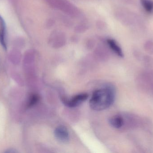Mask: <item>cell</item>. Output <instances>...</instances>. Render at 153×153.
<instances>
[{
	"label": "cell",
	"mask_w": 153,
	"mask_h": 153,
	"mask_svg": "<svg viewBox=\"0 0 153 153\" xmlns=\"http://www.w3.org/2000/svg\"><path fill=\"white\" fill-rule=\"evenodd\" d=\"M116 91L112 86L96 90L90 101L91 108L95 110H104L112 105L115 101Z\"/></svg>",
	"instance_id": "6da1fadb"
},
{
	"label": "cell",
	"mask_w": 153,
	"mask_h": 153,
	"mask_svg": "<svg viewBox=\"0 0 153 153\" xmlns=\"http://www.w3.org/2000/svg\"><path fill=\"white\" fill-rule=\"evenodd\" d=\"M49 6L59 10L72 18H77L81 14L79 9L68 0H45Z\"/></svg>",
	"instance_id": "7a4b0ae2"
},
{
	"label": "cell",
	"mask_w": 153,
	"mask_h": 153,
	"mask_svg": "<svg viewBox=\"0 0 153 153\" xmlns=\"http://www.w3.org/2000/svg\"><path fill=\"white\" fill-rule=\"evenodd\" d=\"M66 37L64 32L61 31H53L48 38V43L54 48L58 49L66 44Z\"/></svg>",
	"instance_id": "3957f363"
},
{
	"label": "cell",
	"mask_w": 153,
	"mask_h": 153,
	"mask_svg": "<svg viewBox=\"0 0 153 153\" xmlns=\"http://www.w3.org/2000/svg\"><path fill=\"white\" fill-rule=\"evenodd\" d=\"M88 95L86 93H81L74 97L70 100L62 99V102L65 106L70 107H74L86 100Z\"/></svg>",
	"instance_id": "277c9868"
},
{
	"label": "cell",
	"mask_w": 153,
	"mask_h": 153,
	"mask_svg": "<svg viewBox=\"0 0 153 153\" xmlns=\"http://www.w3.org/2000/svg\"><path fill=\"white\" fill-rule=\"evenodd\" d=\"M54 135L56 139L61 143H66L69 141V133L68 129L64 126H59L54 131Z\"/></svg>",
	"instance_id": "5b68a950"
},
{
	"label": "cell",
	"mask_w": 153,
	"mask_h": 153,
	"mask_svg": "<svg viewBox=\"0 0 153 153\" xmlns=\"http://www.w3.org/2000/svg\"><path fill=\"white\" fill-rule=\"evenodd\" d=\"M106 42L109 47L117 55L120 57H124V54L122 49L115 40L111 38H108L106 40Z\"/></svg>",
	"instance_id": "8992f818"
},
{
	"label": "cell",
	"mask_w": 153,
	"mask_h": 153,
	"mask_svg": "<svg viewBox=\"0 0 153 153\" xmlns=\"http://www.w3.org/2000/svg\"><path fill=\"white\" fill-rule=\"evenodd\" d=\"M6 25L3 18L0 16V44L4 50L7 49L5 36Z\"/></svg>",
	"instance_id": "52a82bcc"
},
{
	"label": "cell",
	"mask_w": 153,
	"mask_h": 153,
	"mask_svg": "<svg viewBox=\"0 0 153 153\" xmlns=\"http://www.w3.org/2000/svg\"><path fill=\"white\" fill-rule=\"evenodd\" d=\"M110 124L112 126L116 128H120L124 124V120L122 117L116 116L112 117L109 120Z\"/></svg>",
	"instance_id": "ba28073f"
},
{
	"label": "cell",
	"mask_w": 153,
	"mask_h": 153,
	"mask_svg": "<svg viewBox=\"0 0 153 153\" xmlns=\"http://www.w3.org/2000/svg\"><path fill=\"white\" fill-rule=\"evenodd\" d=\"M140 3L146 12L150 13L153 12V0H140Z\"/></svg>",
	"instance_id": "9c48e42d"
},
{
	"label": "cell",
	"mask_w": 153,
	"mask_h": 153,
	"mask_svg": "<svg viewBox=\"0 0 153 153\" xmlns=\"http://www.w3.org/2000/svg\"><path fill=\"white\" fill-rule=\"evenodd\" d=\"M89 25L85 23H80L76 25L74 31L76 33H82L85 32L89 29Z\"/></svg>",
	"instance_id": "30bf717a"
},
{
	"label": "cell",
	"mask_w": 153,
	"mask_h": 153,
	"mask_svg": "<svg viewBox=\"0 0 153 153\" xmlns=\"http://www.w3.org/2000/svg\"><path fill=\"white\" fill-rule=\"evenodd\" d=\"M39 100V97L37 94H33L32 95L30 100L29 102L28 107H31L32 106L36 104Z\"/></svg>",
	"instance_id": "8fae6325"
},
{
	"label": "cell",
	"mask_w": 153,
	"mask_h": 153,
	"mask_svg": "<svg viewBox=\"0 0 153 153\" xmlns=\"http://www.w3.org/2000/svg\"><path fill=\"white\" fill-rule=\"evenodd\" d=\"M95 40L94 39L90 38L88 39L86 41V46L88 48H92L94 46L95 44Z\"/></svg>",
	"instance_id": "7c38bea8"
},
{
	"label": "cell",
	"mask_w": 153,
	"mask_h": 153,
	"mask_svg": "<svg viewBox=\"0 0 153 153\" xmlns=\"http://www.w3.org/2000/svg\"><path fill=\"white\" fill-rule=\"evenodd\" d=\"M96 26L97 28L100 30H102L105 28L106 25L105 22L101 20H99L97 22Z\"/></svg>",
	"instance_id": "4fadbf2b"
},
{
	"label": "cell",
	"mask_w": 153,
	"mask_h": 153,
	"mask_svg": "<svg viewBox=\"0 0 153 153\" xmlns=\"http://www.w3.org/2000/svg\"><path fill=\"white\" fill-rule=\"evenodd\" d=\"M55 23V21L53 19H49L46 21V26L47 28H50L54 26Z\"/></svg>",
	"instance_id": "5bb4252c"
},
{
	"label": "cell",
	"mask_w": 153,
	"mask_h": 153,
	"mask_svg": "<svg viewBox=\"0 0 153 153\" xmlns=\"http://www.w3.org/2000/svg\"><path fill=\"white\" fill-rule=\"evenodd\" d=\"M78 40V38L76 37V36H73L72 37V39H71V40L73 42H76Z\"/></svg>",
	"instance_id": "9a60e30c"
}]
</instances>
